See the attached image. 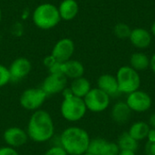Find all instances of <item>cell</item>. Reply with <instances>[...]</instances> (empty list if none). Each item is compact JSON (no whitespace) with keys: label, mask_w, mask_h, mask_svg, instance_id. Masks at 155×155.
<instances>
[{"label":"cell","mask_w":155,"mask_h":155,"mask_svg":"<svg viewBox=\"0 0 155 155\" xmlns=\"http://www.w3.org/2000/svg\"><path fill=\"white\" fill-rule=\"evenodd\" d=\"M12 81H18L25 77L31 71V63L25 57L15 59L8 69Z\"/></svg>","instance_id":"7c38bea8"},{"label":"cell","mask_w":155,"mask_h":155,"mask_svg":"<svg viewBox=\"0 0 155 155\" xmlns=\"http://www.w3.org/2000/svg\"><path fill=\"white\" fill-rule=\"evenodd\" d=\"M106 143H107V141L103 138H94L93 140H90L87 153H90L94 155H101Z\"/></svg>","instance_id":"7402d4cb"},{"label":"cell","mask_w":155,"mask_h":155,"mask_svg":"<svg viewBox=\"0 0 155 155\" xmlns=\"http://www.w3.org/2000/svg\"><path fill=\"white\" fill-rule=\"evenodd\" d=\"M117 144L120 150H129L135 152L138 149V142L134 140L128 132L123 133L117 140Z\"/></svg>","instance_id":"44dd1931"},{"label":"cell","mask_w":155,"mask_h":155,"mask_svg":"<svg viewBox=\"0 0 155 155\" xmlns=\"http://www.w3.org/2000/svg\"><path fill=\"white\" fill-rule=\"evenodd\" d=\"M10 80H11V76H10L9 70L5 66L0 64V87L5 85Z\"/></svg>","instance_id":"d4e9b609"},{"label":"cell","mask_w":155,"mask_h":155,"mask_svg":"<svg viewBox=\"0 0 155 155\" xmlns=\"http://www.w3.org/2000/svg\"><path fill=\"white\" fill-rule=\"evenodd\" d=\"M61 73L66 77L76 79L82 77L84 73V67L79 61L68 60L61 64Z\"/></svg>","instance_id":"9a60e30c"},{"label":"cell","mask_w":155,"mask_h":155,"mask_svg":"<svg viewBox=\"0 0 155 155\" xmlns=\"http://www.w3.org/2000/svg\"><path fill=\"white\" fill-rule=\"evenodd\" d=\"M0 21H1V10H0Z\"/></svg>","instance_id":"e575fe53"},{"label":"cell","mask_w":155,"mask_h":155,"mask_svg":"<svg viewBox=\"0 0 155 155\" xmlns=\"http://www.w3.org/2000/svg\"><path fill=\"white\" fill-rule=\"evenodd\" d=\"M151 30H152V33H153V35L155 36V22L153 24V25H152V28H151Z\"/></svg>","instance_id":"d6a6232c"},{"label":"cell","mask_w":155,"mask_h":155,"mask_svg":"<svg viewBox=\"0 0 155 155\" xmlns=\"http://www.w3.org/2000/svg\"><path fill=\"white\" fill-rule=\"evenodd\" d=\"M133 45L137 48L144 49L147 48L152 42V35L150 32L144 28H134L132 30L129 37Z\"/></svg>","instance_id":"4fadbf2b"},{"label":"cell","mask_w":155,"mask_h":155,"mask_svg":"<svg viewBox=\"0 0 155 155\" xmlns=\"http://www.w3.org/2000/svg\"><path fill=\"white\" fill-rule=\"evenodd\" d=\"M145 154L155 155V143L147 142V143L145 145Z\"/></svg>","instance_id":"83f0119b"},{"label":"cell","mask_w":155,"mask_h":155,"mask_svg":"<svg viewBox=\"0 0 155 155\" xmlns=\"http://www.w3.org/2000/svg\"><path fill=\"white\" fill-rule=\"evenodd\" d=\"M130 66L135 71H144L150 66V59L143 53H134L130 58Z\"/></svg>","instance_id":"ffe728a7"},{"label":"cell","mask_w":155,"mask_h":155,"mask_svg":"<svg viewBox=\"0 0 155 155\" xmlns=\"http://www.w3.org/2000/svg\"><path fill=\"white\" fill-rule=\"evenodd\" d=\"M87 132L79 127H69L61 134V146L68 155H83L87 152L90 143Z\"/></svg>","instance_id":"7a4b0ae2"},{"label":"cell","mask_w":155,"mask_h":155,"mask_svg":"<svg viewBox=\"0 0 155 155\" xmlns=\"http://www.w3.org/2000/svg\"><path fill=\"white\" fill-rule=\"evenodd\" d=\"M118 155H136L135 152L134 151H129V150H121Z\"/></svg>","instance_id":"f546056e"},{"label":"cell","mask_w":155,"mask_h":155,"mask_svg":"<svg viewBox=\"0 0 155 155\" xmlns=\"http://www.w3.org/2000/svg\"><path fill=\"white\" fill-rule=\"evenodd\" d=\"M58 9L51 4H43L34 12V23L42 29H50L55 26L60 21Z\"/></svg>","instance_id":"277c9868"},{"label":"cell","mask_w":155,"mask_h":155,"mask_svg":"<svg viewBox=\"0 0 155 155\" xmlns=\"http://www.w3.org/2000/svg\"><path fill=\"white\" fill-rule=\"evenodd\" d=\"M79 7L74 0H64L59 6L60 16L64 20H71L74 18L78 13Z\"/></svg>","instance_id":"ac0fdd59"},{"label":"cell","mask_w":155,"mask_h":155,"mask_svg":"<svg viewBox=\"0 0 155 155\" xmlns=\"http://www.w3.org/2000/svg\"><path fill=\"white\" fill-rule=\"evenodd\" d=\"M87 110L93 113H101L106 110L110 104V96L101 89L92 88L84 98Z\"/></svg>","instance_id":"8992f818"},{"label":"cell","mask_w":155,"mask_h":155,"mask_svg":"<svg viewBox=\"0 0 155 155\" xmlns=\"http://www.w3.org/2000/svg\"><path fill=\"white\" fill-rule=\"evenodd\" d=\"M149 124L152 128H154L155 129V114H152L150 119H149Z\"/></svg>","instance_id":"1f68e13d"},{"label":"cell","mask_w":155,"mask_h":155,"mask_svg":"<svg viewBox=\"0 0 155 155\" xmlns=\"http://www.w3.org/2000/svg\"><path fill=\"white\" fill-rule=\"evenodd\" d=\"M91 89L92 88H91L90 82L83 76L74 79L73 83L71 84V87H70V91L74 95L83 98V99L90 92Z\"/></svg>","instance_id":"e0dca14e"},{"label":"cell","mask_w":155,"mask_h":155,"mask_svg":"<svg viewBox=\"0 0 155 155\" xmlns=\"http://www.w3.org/2000/svg\"><path fill=\"white\" fill-rule=\"evenodd\" d=\"M125 103L132 110V112L144 113L152 107L153 101L151 96L147 93L137 90L128 94Z\"/></svg>","instance_id":"ba28073f"},{"label":"cell","mask_w":155,"mask_h":155,"mask_svg":"<svg viewBox=\"0 0 155 155\" xmlns=\"http://www.w3.org/2000/svg\"><path fill=\"white\" fill-rule=\"evenodd\" d=\"M54 133V126L51 115L46 111L36 110L28 123V136L36 143H44L50 140Z\"/></svg>","instance_id":"6da1fadb"},{"label":"cell","mask_w":155,"mask_h":155,"mask_svg":"<svg viewBox=\"0 0 155 155\" xmlns=\"http://www.w3.org/2000/svg\"><path fill=\"white\" fill-rule=\"evenodd\" d=\"M48 95L42 88H29L20 96V104L26 110H37L45 101Z\"/></svg>","instance_id":"52a82bcc"},{"label":"cell","mask_w":155,"mask_h":155,"mask_svg":"<svg viewBox=\"0 0 155 155\" xmlns=\"http://www.w3.org/2000/svg\"><path fill=\"white\" fill-rule=\"evenodd\" d=\"M67 84V77L62 73H51L44 81L42 89L47 94H55L64 92Z\"/></svg>","instance_id":"9c48e42d"},{"label":"cell","mask_w":155,"mask_h":155,"mask_svg":"<svg viewBox=\"0 0 155 155\" xmlns=\"http://www.w3.org/2000/svg\"><path fill=\"white\" fill-rule=\"evenodd\" d=\"M63 93L64 98L61 104L62 116L69 122L80 121L87 111L84 99L74 95L70 89H64Z\"/></svg>","instance_id":"3957f363"},{"label":"cell","mask_w":155,"mask_h":155,"mask_svg":"<svg viewBox=\"0 0 155 155\" xmlns=\"http://www.w3.org/2000/svg\"><path fill=\"white\" fill-rule=\"evenodd\" d=\"M83 155H94V154H92V153H87V152H86L85 153H84Z\"/></svg>","instance_id":"836d02e7"},{"label":"cell","mask_w":155,"mask_h":155,"mask_svg":"<svg viewBox=\"0 0 155 155\" xmlns=\"http://www.w3.org/2000/svg\"><path fill=\"white\" fill-rule=\"evenodd\" d=\"M98 88L107 94L110 97L116 96L120 94L118 83L115 76L111 74H103L97 80Z\"/></svg>","instance_id":"5bb4252c"},{"label":"cell","mask_w":155,"mask_h":155,"mask_svg":"<svg viewBox=\"0 0 155 155\" xmlns=\"http://www.w3.org/2000/svg\"><path fill=\"white\" fill-rule=\"evenodd\" d=\"M119 92L123 94H131L139 90L141 86V77L139 73L131 66H122L116 74Z\"/></svg>","instance_id":"5b68a950"},{"label":"cell","mask_w":155,"mask_h":155,"mask_svg":"<svg viewBox=\"0 0 155 155\" xmlns=\"http://www.w3.org/2000/svg\"><path fill=\"white\" fill-rule=\"evenodd\" d=\"M4 140L9 147H20L27 142L28 134L21 128L10 127L5 131Z\"/></svg>","instance_id":"8fae6325"},{"label":"cell","mask_w":155,"mask_h":155,"mask_svg":"<svg viewBox=\"0 0 155 155\" xmlns=\"http://www.w3.org/2000/svg\"><path fill=\"white\" fill-rule=\"evenodd\" d=\"M74 51V45L71 39L64 38L58 41L52 52V57L57 63H64L70 60Z\"/></svg>","instance_id":"30bf717a"},{"label":"cell","mask_w":155,"mask_h":155,"mask_svg":"<svg viewBox=\"0 0 155 155\" xmlns=\"http://www.w3.org/2000/svg\"><path fill=\"white\" fill-rule=\"evenodd\" d=\"M131 32H132V29L130 28V26L124 23H119L114 28V35H116V37H118L120 39L129 38Z\"/></svg>","instance_id":"603a6c76"},{"label":"cell","mask_w":155,"mask_h":155,"mask_svg":"<svg viewBox=\"0 0 155 155\" xmlns=\"http://www.w3.org/2000/svg\"><path fill=\"white\" fill-rule=\"evenodd\" d=\"M44 155H68L62 146H54L45 152Z\"/></svg>","instance_id":"484cf974"},{"label":"cell","mask_w":155,"mask_h":155,"mask_svg":"<svg viewBox=\"0 0 155 155\" xmlns=\"http://www.w3.org/2000/svg\"><path fill=\"white\" fill-rule=\"evenodd\" d=\"M0 155H19L18 153L12 147H2L0 148Z\"/></svg>","instance_id":"4316f807"},{"label":"cell","mask_w":155,"mask_h":155,"mask_svg":"<svg viewBox=\"0 0 155 155\" xmlns=\"http://www.w3.org/2000/svg\"><path fill=\"white\" fill-rule=\"evenodd\" d=\"M132 110L129 108L125 102H118L116 103L111 112V115L113 120L117 124H125L129 121L131 117Z\"/></svg>","instance_id":"2e32d148"},{"label":"cell","mask_w":155,"mask_h":155,"mask_svg":"<svg viewBox=\"0 0 155 155\" xmlns=\"http://www.w3.org/2000/svg\"><path fill=\"white\" fill-rule=\"evenodd\" d=\"M151 129L150 124H148L145 122H136L132 124L130 127L128 134L137 142L144 140L147 138V135L149 134V131Z\"/></svg>","instance_id":"d6986e66"},{"label":"cell","mask_w":155,"mask_h":155,"mask_svg":"<svg viewBox=\"0 0 155 155\" xmlns=\"http://www.w3.org/2000/svg\"><path fill=\"white\" fill-rule=\"evenodd\" d=\"M120 148L115 143H108L104 146L101 155H118L120 153Z\"/></svg>","instance_id":"cb8c5ba5"},{"label":"cell","mask_w":155,"mask_h":155,"mask_svg":"<svg viewBox=\"0 0 155 155\" xmlns=\"http://www.w3.org/2000/svg\"><path fill=\"white\" fill-rule=\"evenodd\" d=\"M147 139L149 143H155V129L151 128L149 131V134L147 135Z\"/></svg>","instance_id":"f1b7e54d"},{"label":"cell","mask_w":155,"mask_h":155,"mask_svg":"<svg viewBox=\"0 0 155 155\" xmlns=\"http://www.w3.org/2000/svg\"><path fill=\"white\" fill-rule=\"evenodd\" d=\"M150 67L153 70V72L155 74V54L150 59Z\"/></svg>","instance_id":"4dcf8cb0"}]
</instances>
